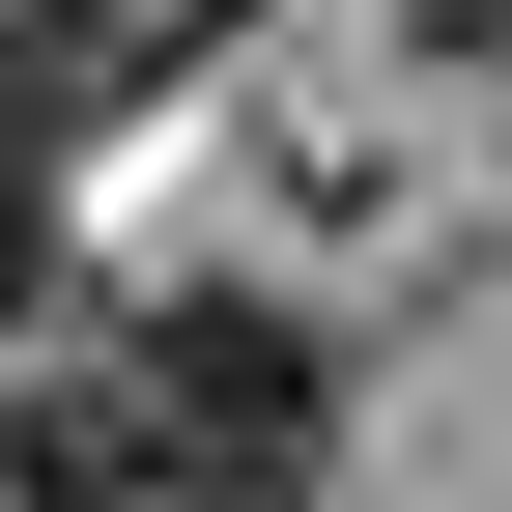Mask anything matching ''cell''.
<instances>
[{
    "label": "cell",
    "mask_w": 512,
    "mask_h": 512,
    "mask_svg": "<svg viewBox=\"0 0 512 512\" xmlns=\"http://www.w3.org/2000/svg\"><path fill=\"white\" fill-rule=\"evenodd\" d=\"M114 456H143V512H313L342 484V342L285 285H171L114 342Z\"/></svg>",
    "instance_id": "1"
},
{
    "label": "cell",
    "mask_w": 512,
    "mask_h": 512,
    "mask_svg": "<svg viewBox=\"0 0 512 512\" xmlns=\"http://www.w3.org/2000/svg\"><path fill=\"white\" fill-rule=\"evenodd\" d=\"M114 57H143V0H0V171H57L114 114Z\"/></svg>",
    "instance_id": "2"
},
{
    "label": "cell",
    "mask_w": 512,
    "mask_h": 512,
    "mask_svg": "<svg viewBox=\"0 0 512 512\" xmlns=\"http://www.w3.org/2000/svg\"><path fill=\"white\" fill-rule=\"evenodd\" d=\"M0 512H143V456H114V399H29V370H0Z\"/></svg>",
    "instance_id": "3"
},
{
    "label": "cell",
    "mask_w": 512,
    "mask_h": 512,
    "mask_svg": "<svg viewBox=\"0 0 512 512\" xmlns=\"http://www.w3.org/2000/svg\"><path fill=\"white\" fill-rule=\"evenodd\" d=\"M57 285V171H0V313H29Z\"/></svg>",
    "instance_id": "4"
},
{
    "label": "cell",
    "mask_w": 512,
    "mask_h": 512,
    "mask_svg": "<svg viewBox=\"0 0 512 512\" xmlns=\"http://www.w3.org/2000/svg\"><path fill=\"white\" fill-rule=\"evenodd\" d=\"M399 29H427V57H512V0H399Z\"/></svg>",
    "instance_id": "5"
}]
</instances>
